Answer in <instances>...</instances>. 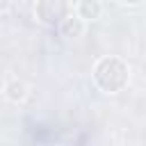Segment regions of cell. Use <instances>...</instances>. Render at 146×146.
<instances>
[{
  "mask_svg": "<svg viewBox=\"0 0 146 146\" xmlns=\"http://www.w3.org/2000/svg\"><path fill=\"white\" fill-rule=\"evenodd\" d=\"M128 80H130V68L121 57L107 55V57H100L94 66V82L105 94L121 91L128 84Z\"/></svg>",
  "mask_w": 146,
  "mask_h": 146,
  "instance_id": "cell-1",
  "label": "cell"
},
{
  "mask_svg": "<svg viewBox=\"0 0 146 146\" xmlns=\"http://www.w3.org/2000/svg\"><path fill=\"white\" fill-rule=\"evenodd\" d=\"M36 21L48 27H59L71 16V0H36Z\"/></svg>",
  "mask_w": 146,
  "mask_h": 146,
  "instance_id": "cell-2",
  "label": "cell"
},
{
  "mask_svg": "<svg viewBox=\"0 0 146 146\" xmlns=\"http://www.w3.org/2000/svg\"><path fill=\"white\" fill-rule=\"evenodd\" d=\"M75 14L87 23V21H98L103 14V5L100 0H80L75 7Z\"/></svg>",
  "mask_w": 146,
  "mask_h": 146,
  "instance_id": "cell-3",
  "label": "cell"
},
{
  "mask_svg": "<svg viewBox=\"0 0 146 146\" xmlns=\"http://www.w3.org/2000/svg\"><path fill=\"white\" fill-rule=\"evenodd\" d=\"M59 32H62V36H66V39H78V36H82L84 34V21L75 14H71L62 25H59Z\"/></svg>",
  "mask_w": 146,
  "mask_h": 146,
  "instance_id": "cell-4",
  "label": "cell"
},
{
  "mask_svg": "<svg viewBox=\"0 0 146 146\" xmlns=\"http://www.w3.org/2000/svg\"><path fill=\"white\" fill-rule=\"evenodd\" d=\"M5 96H7L9 100H14V103H21V100L27 96V87H25V82L18 80V78L9 80V82L5 84Z\"/></svg>",
  "mask_w": 146,
  "mask_h": 146,
  "instance_id": "cell-5",
  "label": "cell"
},
{
  "mask_svg": "<svg viewBox=\"0 0 146 146\" xmlns=\"http://www.w3.org/2000/svg\"><path fill=\"white\" fill-rule=\"evenodd\" d=\"M121 5H128V7H132V5H139V2H144V0H119Z\"/></svg>",
  "mask_w": 146,
  "mask_h": 146,
  "instance_id": "cell-6",
  "label": "cell"
}]
</instances>
